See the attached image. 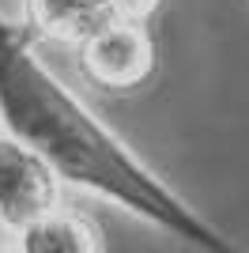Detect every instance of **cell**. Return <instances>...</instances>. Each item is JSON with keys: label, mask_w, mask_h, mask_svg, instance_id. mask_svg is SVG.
<instances>
[{"label": "cell", "mask_w": 249, "mask_h": 253, "mask_svg": "<svg viewBox=\"0 0 249 253\" xmlns=\"http://www.w3.org/2000/svg\"><path fill=\"white\" fill-rule=\"evenodd\" d=\"M0 121L23 140L61 185H76L128 215L151 223L200 253H246L208 223L177 189H170L72 87L42 61L23 23L0 15Z\"/></svg>", "instance_id": "1"}, {"label": "cell", "mask_w": 249, "mask_h": 253, "mask_svg": "<svg viewBox=\"0 0 249 253\" xmlns=\"http://www.w3.org/2000/svg\"><path fill=\"white\" fill-rule=\"evenodd\" d=\"M76 72L106 98H128L151 87L159 76V38L144 23H106L83 45H76Z\"/></svg>", "instance_id": "2"}, {"label": "cell", "mask_w": 249, "mask_h": 253, "mask_svg": "<svg viewBox=\"0 0 249 253\" xmlns=\"http://www.w3.org/2000/svg\"><path fill=\"white\" fill-rule=\"evenodd\" d=\"M61 181L23 140L0 132V231H23L27 223L61 204Z\"/></svg>", "instance_id": "3"}, {"label": "cell", "mask_w": 249, "mask_h": 253, "mask_svg": "<svg viewBox=\"0 0 249 253\" xmlns=\"http://www.w3.org/2000/svg\"><path fill=\"white\" fill-rule=\"evenodd\" d=\"M34 42H57V45H83L94 31L114 23V11L106 0H23Z\"/></svg>", "instance_id": "4"}, {"label": "cell", "mask_w": 249, "mask_h": 253, "mask_svg": "<svg viewBox=\"0 0 249 253\" xmlns=\"http://www.w3.org/2000/svg\"><path fill=\"white\" fill-rule=\"evenodd\" d=\"M15 253H106V238L94 215L57 204L15 231Z\"/></svg>", "instance_id": "5"}, {"label": "cell", "mask_w": 249, "mask_h": 253, "mask_svg": "<svg viewBox=\"0 0 249 253\" xmlns=\"http://www.w3.org/2000/svg\"><path fill=\"white\" fill-rule=\"evenodd\" d=\"M114 19L121 23H144V27H155V19L163 15L166 0H106Z\"/></svg>", "instance_id": "6"}, {"label": "cell", "mask_w": 249, "mask_h": 253, "mask_svg": "<svg viewBox=\"0 0 249 253\" xmlns=\"http://www.w3.org/2000/svg\"><path fill=\"white\" fill-rule=\"evenodd\" d=\"M11 253H15V250H11Z\"/></svg>", "instance_id": "7"}]
</instances>
